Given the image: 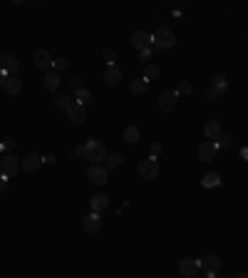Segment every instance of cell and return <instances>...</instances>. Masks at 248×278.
Segmentation results:
<instances>
[{"label": "cell", "mask_w": 248, "mask_h": 278, "mask_svg": "<svg viewBox=\"0 0 248 278\" xmlns=\"http://www.w3.org/2000/svg\"><path fill=\"white\" fill-rule=\"evenodd\" d=\"M129 43H132V48H137L139 53H142V50H149V48H151V33H147V30H137V33H132Z\"/></svg>", "instance_id": "8"}, {"label": "cell", "mask_w": 248, "mask_h": 278, "mask_svg": "<svg viewBox=\"0 0 248 278\" xmlns=\"http://www.w3.org/2000/svg\"><path fill=\"white\" fill-rule=\"evenodd\" d=\"M221 134H223V129H221V124H218V122H208V124L203 127V137H206L208 142H213V139L218 142V137H221Z\"/></svg>", "instance_id": "17"}, {"label": "cell", "mask_w": 248, "mask_h": 278, "mask_svg": "<svg viewBox=\"0 0 248 278\" xmlns=\"http://www.w3.org/2000/svg\"><path fill=\"white\" fill-rule=\"evenodd\" d=\"M90 97H92V92H90L87 87H80V90L75 92V102H80V105H87Z\"/></svg>", "instance_id": "27"}, {"label": "cell", "mask_w": 248, "mask_h": 278, "mask_svg": "<svg viewBox=\"0 0 248 278\" xmlns=\"http://www.w3.org/2000/svg\"><path fill=\"white\" fill-rule=\"evenodd\" d=\"M52 105H55L57 110H67V107L72 105V100H70V95H57V97L52 100Z\"/></svg>", "instance_id": "28"}, {"label": "cell", "mask_w": 248, "mask_h": 278, "mask_svg": "<svg viewBox=\"0 0 248 278\" xmlns=\"http://www.w3.org/2000/svg\"><path fill=\"white\" fill-rule=\"evenodd\" d=\"M149 57H151V50H142V53H139V60H142V62H147Z\"/></svg>", "instance_id": "37"}, {"label": "cell", "mask_w": 248, "mask_h": 278, "mask_svg": "<svg viewBox=\"0 0 248 278\" xmlns=\"http://www.w3.org/2000/svg\"><path fill=\"white\" fill-rule=\"evenodd\" d=\"M161 152H164V147H161L159 142H154V144L149 147V159H159V157H161Z\"/></svg>", "instance_id": "31"}, {"label": "cell", "mask_w": 248, "mask_h": 278, "mask_svg": "<svg viewBox=\"0 0 248 278\" xmlns=\"http://www.w3.org/2000/svg\"><path fill=\"white\" fill-rule=\"evenodd\" d=\"M231 144H233V137H231V134H221V137H218V142H216V147H223V149H226V147H231Z\"/></svg>", "instance_id": "34"}, {"label": "cell", "mask_w": 248, "mask_h": 278, "mask_svg": "<svg viewBox=\"0 0 248 278\" xmlns=\"http://www.w3.org/2000/svg\"><path fill=\"white\" fill-rule=\"evenodd\" d=\"M82 154H85V159H90L92 164H102V159H107V149H104V144H102L99 139H90V142H85Z\"/></svg>", "instance_id": "1"}, {"label": "cell", "mask_w": 248, "mask_h": 278, "mask_svg": "<svg viewBox=\"0 0 248 278\" xmlns=\"http://www.w3.org/2000/svg\"><path fill=\"white\" fill-rule=\"evenodd\" d=\"M147 82H144V77H139V80H132V85H129V92L132 95H144L147 92Z\"/></svg>", "instance_id": "23"}, {"label": "cell", "mask_w": 248, "mask_h": 278, "mask_svg": "<svg viewBox=\"0 0 248 278\" xmlns=\"http://www.w3.org/2000/svg\"><path fill=\"white\" fill-rule=\"evenodd\" d=\"M18 147V142L15 139H5L3 144H0V152H5V154H13V149Z\"/></svg>", "instance_id": "32"}, {"label": "cell", "mask_w": 248, "mask_h": 278, "mask_svg": "<svg viewBox=\"0 0 248 278\" xmlns=\"http://www.w3.org/2000/svg\"><path fill=\"white\" fill-rule=\"evenodd\" d=\"M5 80H8V77H5L3 72H0V87H5Z\"/></svg>", "instance_id": "39"}, {"label": "cell", "mask_w": 248, "mask_h": 278, "mask_svg": "<svg viewBox=\"0 0 248 278\" xmlns=\"http://www.w3.org/2000/svg\"><path fill=\"white\" fill-rule=\"evenodd\" d=\"M124 164V157L122 154H107V159H104V167H107V171H114V169H119Z\"/></svg>", "instance_id": "19"}, {"label": "cell", "mask_w": 248, "mask_h": 278, "mask_svg": "<svg viewBox=\"0 0 248 278\" xmlns=\"http://www.w3.org/2000/svg\"><path fill=\"white\" fill-rule=\"evenodd\" d=\"M194 278H201V276H194Z\"/></svg>", "instance_id": "41"}, {"label": "cell", "mask_w": 248, "mask_h": 278, "mask_svg": "<svg viewBox=\"0 0 248 278\" xmlns=\"http://www.w3.org/2000/svg\"><path fill=\"white\" fill-rule=\"evenodd\" d=\"M174 92H176L179 97H181V95H184V97H189V95L194 92V85H191V80H181V82H179V87H176Z\"/></svg>", "instance_id": "25"}, {"label": "cell", "mask_w": 248, "mask_h": 278, "mask_svg": "<svg viewBox=\"0 0 248 278\" xmlns=\"http://www.w3.org/2000/svg\"><path fill=\"white\" fill-rule=\"evenodd\" d=\"M67 117H70L75 124H85V119H87V110H85V105L72 102V105L67 107Z\"/></svg>", "instance_id": "10"}, {"label": "cell", "mask_w": 248, "mask_h": 278, "mask_svg": "<svg viewBox=\"0 0 248 278\" xmlns=\"http://www.w3.org/2000/svg\"><path fill=\"white\" fill-rule=\"evenodd\" d=\"M216 184H218V174H208L203 179V186H216Z\"/></svg>", "instance_id": "36"}, {"label": "cell", "mask_w": 248, "mask_h": 278, "mask_svg": "<svg viewBox=\"0 0 248 278\" xmlns=\"http://www.w3.org/2000/svg\"><path fill=\"white\" fill-rule=\"evenodd\" d=\"M203 100H206V102H211V105H216V102L221 100V95H218L216 90H211V87H206V90H203Z\"/></svg>", "instance_id": "30"}, {"label": "cell", "mask_w": 248, "mask_h": 278, "mask_svg": "<svg viewBox=\"0 0 248 278\" xmlns=\"http://www.w3.org/2000/svg\"><path fill=\"white\" fill-rule=\"evenodd\" d=\"M114 57H117V53H114L112 48H107V50H104V62H107V65H114Z\"/></svg>", "instance_id": "35"}, {"label": "cell", "mask_w": 248, "mask_h": 278, "mask_svg": "<svg viewBox=\"0 0 248 278\" xmlns=\"http://www.w3.org/2000/svg\"><path fill=\"white\" fill-rule=\"evenodd\" d=\"M60 87V75L52 70V72H45V90H50V92H55Z\"/></svg>", "instance_id": "21"}, {"label": "cell", "mask_w": 248, "mask_h": 278, "mask_svg": "<svg viewBox=\"0 0 248 278\" xmlns=\"http://www.w3.org/2000/svg\"><path fill=\"white\" fill-rule=\"evenodd\" d=\"M236 278H248V273H238V276H236Z\"/></svg>", "instance_id": "40"}, {"label": "cell", "mask_w": 248, "mask_h": 278, "mask_svg": "<svg viewBox=\"0 0 248 278\" xmlns=\"http://www.w3.org/2000/svg\"><path fill=\"white\" fill-rule=\"evenodd\" d=\"M20 169H23V162H20L15 154H5L3 162H0V171H3V176H8V179L15 176Z\"/></svg>", "instance_id": "4"}, {"label": "cell", "mask_w": 248, "mask_h": 278, "mask_svg": "<svg viewBox=\"0 0 248 278\" xmlns=\"http://www.w3.org/2000/svg\"><path fill=\"white\" fill-rule=\"evenodd\" d=\"M8 189V176H0V191Z\"/></svg>", "instance_id": "38"}, {"label": "cell", "mask_w": 248, "mask_h": 278, "mask_svg": "<svg viewBox=\"0 0 248 278\" xmlns=\"http://www.w3.org/2000/svg\"><path fill=\"white\" fill-rule=\"evenodd\" d=\"M52 67H55L57 75H60V72H67V70H70V60H67V57H57V60L52 62Z\"/></svg>", "instance_id": "29"}, {"label": "cell", "mask_w": 248, "mask_h": 278, "mask_svg": "<svg viewBox=\"0 0 248 278\" xmlns=\"http://www.w3.org/2000/svg\"><path fill=\"white\" fill-rule=\"evenodd\" d=\"M52 62H55V60L50 57V53H48V50H38V53H35V65H38L40 70H50V67H52Z\"/></svg>", "instance_id": "16"}, {"label": "cell", "mask_w": 248, "mask_h": 278, "mask_svg": "<svg viewBox=\"0 0 248 278\" xmlns=\"http://www.w3.org/2000/svg\"><path fill=\"white\" fill-rule=\"evenodd\" d=\"M176 102H179V95L176 92H164L159 97V110L161 112H171V110H176Z\"/></svg>", "instance_id": "13"}, {"label": "cell", "mask_w": 248, "mask_h": 278, "mask_svg": "<svg viewBox=\"0 0 248 278\" xmlns=\"http://www.w3.org/2000/svg\"><path fill=\"white\" fill-rule=\"evenodd\" d=\"M20 90H23V82H20L18 77H8V80H5V92H8L10 97L20 95Z\"/></svg>", "instance_id": "20"}, {"label": "cell", "mask_w": 248, "mask_h": 278, "mask_svg": "<svg viewBox=\"0 0 248 278\" xmlns=\"http://www.w3.org/2000/svg\"><path fill=\"white\" fill-rule=\"evenodd\" d=\"M20 70V62H18V57L15 55H3L0 57V72H3L5 77H15V72Z\"/></svg>", "instance_id": "7"}, {"label": "cell", "mask_w": 248, "mask_h": 278, "mask_svg": "<svg viewBox=\"0 0 248 278\" xmlns=\"http://www.w3.org/2000/svg\"><path fill=\"white\" fill-rule=\"evenodd\" d=\"M154 80H159V67L156 65H144V82L149 85Z\"/></svg>", "instance_id": "22"}, {"label": "cell", "mask_w": 248, "mask_h": 278, "mask_svg": "<svg viewBox=\"0 0 248 278\" xmlns=\"http://www.w3.org/2000/svg\"><path fill=\"white\" fill-rule=\"evenodd\" d=\"M82 226H85V231H87V233H99V228H102V216L92 211V214H87V216H85Z\"/></svg>", "instance_id": "12"}, {"label": "cell", "mask_w": 248, "mask_h": 278, "mask_svg": "<svg viewBox=\"0 0 248 278\" xmlns=\"http://www.w3.org/2000/svg\"><path fill=\"white\" fill-rule=\"evenodd\" d=\"M104 82L107 85H119L122 82V70L117 65H107L104 67Z\"/></svg>", "instance_id": "15"}, {"label": "cell", "mask_w": 248, "mask_h": 278, "mask_svg": "<svg viewBox=\"0 0 248 278\" xmlns=\"http://www.w3.org/2000/svg\"><path fill=\"white\" fill-rule=\"evenodd\" d=\"M174 43H176V35L169 28H159L151 33V48H156V50H171Z\"/></svg>", "instance_id": "2"}, {"label": "cell", "mask_w": 248, "mask_h": 278, "mask_svg": "<svg viewBox=\"0 0 248 278\" xmlns=\"http://www.w3.org/2000/svg\"><path fill=\"white\" fill-rule=\"evenodd\" d=\"M67 85H70V90H72V92H77V90L82 87V77H80V75H72V77L67 80Z\"/></svg>", "instance_id": "33"}, {"label": "cell", "mask_w": 248, "mask_h": 278, "mask_svg": "<svg viewBox=\"0 0 248 278\" xmlns=\"http://www.w3.org/2000/svg\"><path fill=\"white\" fill-rule=\"evenodd\" d=\"M216 152H218L216 142H203V144L198 147V159H201V162H211V159L216 157Z\"/></svg>", "instance_id": "14"}, {"label": "cell", "mask_w": 248, "mask_h": 278, "mask_svg": "<svg viewBox=\"0 0 248 278\" xmlns=\"http://www.w3.org/2000/svg\"><path fill=\"white\" fill-rule=\"evenodd\" d=\"M139 176H142V179H156V176H159V164H156V159H144V162L139 164Z\"/></svg>", "instance_id": "9"}, {"label": "cell", "mask_w": 248, "mask_h": 278, "mask_svg": "<svg viewBox=\"0 0 248 278\" xmlns=\"http://www.w3.org/2000/svg\"><path fill=\"white\" fill-rule=\"evenodd\" d=\"M226 87H228V80H226L223 75H216V77L211 80V90H216L218 95H221V92H223Z\"/></svg>", "instance_id": "24"}, {"label": "cell", "mask_w": 248, "mask_h": 278, "mask_svg": "<svg viewBox=\"0 0 248 278\" xmlns=\"http://www.w3.org/2000/svg\"><path fill=\"white\" fill-rule=\"evenodd\" d=\"M124 142L127 144H137L139 142V127H127L124 129Z\"/></svg>", "instance_id": "26"}, {"label": "cell", "mask_w": 248, "mask_h": 278, "mask_svg": "<svg viewBox=\"0 0 248 278\" xmlns=\"http://www.w3.org/2000/svg\"><path fill=\"white\" fill-rule=\"evenodd\" d=\"M198 271H201V261L198 258H181L179 261V273L184 278H194V276H198Z\"/></svg>", "instance_id": "5"}, {"label": "cell", "mask_w": 248, "mask_h": 278, "mask_svg": "<svg viewBox=\"0 0 248 278\" xmlns=\"http://www.w3.org/2000/svg\"><path fill=\"white\" fill-rule=\"evenodd\" d=\"M198 261H201V268L206 271V278H216V273L223 268V261L218 256H203Z\"/></svg>", "instance_id": "6"}, {"label": "cell", "mask_w": 248, "mask_h": 278, "mask_svg": "<svg viewBox=\"0 0 248 278\" xmlns=\"http://www.w3.org/2000/svg\"><path fill=\"white\" fill-rule=\"evenodd\" d=\"M43 162H45V157H40L38 152H30V154H25V159H23V169H25V171H38V169L43 167Z\"/></svg>", "instance_id": "11"}, {"label": "cell", "mask_w": 248, "mask_h": 278, "mask_svg": "<svg viewBox=\"0 0 248 278\" xmlns=\"http://www.w3.org/2000/svg\"><path fill=\"white\" fill-rule=\"evenodd\" d=\"M87 179H90L95 186H104V184L109 181V171H107L104 164H92V167L87 169Z\"/></svg>", "instance_id": "3"}, {"label": "cell", "mask_w": 248, "mask_h": 278, "mask_svg": "<svg viewBox=\"0 0 248 278\" xmlns=\"http://www.w3.org/2000/svg\"><path fill=\"white\" fill-rule=\"evenodd\" d=\"M107 204H109L107 194H95V196L90 199V206H92V211H95V214H102V211L107 209Z\"/></svg>", "instance_id": "18"}]
</instances>
